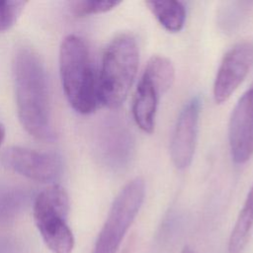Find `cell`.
<instances>
[{"label":"cell","instance_id":"5","mask_svg":"<svg viewBox=\"0 0 253 253\" xmlns=\"http://www.w3.org/2000/svg\"><path fill=\"white\" fill-rule=\"evenodd\" d=\"M144 195L145 184L141 178L136 177L125 185L111 206L92 253H117L141 208Z\"/></svg>","mask_w":253,"mask_h":253},{"label":"cell","instance_id":"8","mask_svg":"<svg viewBox=\"0 0 253 253\" xmlns=\"http://www.w3.org/2000/svg\"><path fill=\"white\" fill-rule=\"evenodd\" d=\"M202 109L199 96L191 98L179 113L170 144V155L174 166L183 170L193 161Z\"/></svg>","mask_w":253,"mask_h":253},{"label":"cell","instance_id":"3","mask_svg":"<svg viewBox=\"0 0 253 253\" xmlns=\"http://www.w3.org/2000/svg\"><path fill=\"white\" fill-rule=\"evenodd\" d=\"M139 51L130 34L114 38L105 48L98 78L100 104L118 109L126 101L137 73Z\"/></svg>","mask_w":253,"mask_h":253},{"label":"cell","instance_id":"9","mask_svg":"<svg viewBox=\"0 0 253 253\" xmlns=\"http://www.w3.org/2000/svg\"><path fill=\"white\" fill-rule=\"evenodd\" d=\"M228 143L232 160L244 164L253 156V85L240 97L228 124Z\"/></svg>","mask_w":253,"mask_h":253},{"label":"cell","instance_id":"17","mask_svg":"<svg viewBox=\"0 0 253 253\" xmlns=\"http://www.w3.org/2000/svg\"><path fill=\"white\" fill-rule=\"evenodd\" d=\"M4 138H5V127H4V126L0 123V145H1L2 141L4 140Z\"/></svg>","mask_w":253,"mask_h":253},{"label":"cell","instance_id":"10","mask_svg":"<svg viewBox=\"0 0 253 253\" xmlns=\"http://www.w3.org/2000/svg\"><path fill=\"white\" fill-rule=\"evenodd\" d=\"M162 93L152 80L142 73L132 102V116L139 128L151 133L155 126L157 105Z\"/></svg>","mask_w":253,"mask_h":253},{"label":"cell","instance_id":"6","mask_svg":"<svg viewBox=\"0 0 253 253\" xmlns=\"http://www.w3.org/2000/svg\"><path fill=\"white\" fill-rule=\"evenodd\" d=\"M2 165L28 179L49 183L58 179L61 161L53 153L22 146H10L1 153Z\"/></svg>","mask_w":253,"mask_h":253},{"label":"cell","instance_id":"13","mask_svg":"<svg viewBox=\"0 0 253 253\" xmlns=\"http://www.w3.org/2000/svg\"><path fill=\"white\" fill-rule=\"evenodd\" d=\"M143 73L152 80L162 94L171 88L175 79V68L171 60L163 55H153L148 60Z\"/></svg>","mask_w":253,"mask_h":253},{"label":"cell","instance_id":"4","mask_svg":"<svg viewBox=\"0 0 253 253\" xmlns=\"http://www.w3.org/2000/svg\"><path fill=\"white\" fill-rule=\"evenodd\" d=\"M69 197L59 185H51L36 198L34 220L44 243L52 253H71L74 236L68 226Z\"/></svg>","mask_w":253,"mask_h":253},{"label":"cell","instance_id":"15","mask_svg":"<svg viewBox=\"0 0 253 253\" xmlns=\"http://www.w3.org/2000/svg\"><path fill=\"white\" fill-rule=\"evenodd\" d=\"M121 1L114 0H83L76 1L71 4L72 13L77 17H85L88 15L101 14L113 10Z\"/></svg>","mask_w":253,"mask_h":253},{"label":"cell","instance_id":"12","mask_svg":"<svg viewBox=\"0 0 253 253\" xmlns=\"http://www.w3.org/2000/svg\"><path fill=\"white\" fill-rule=\"evenodd\" d=\"M145 5L166 31L177 33L183 29L186 21V8L182 2L176 0L146 1Z\"/></svg>","mask_w":253,"mask_h":253},{"label":"cell","instance_id":"7","mask_svg":"<svg viewBox=\"0 0 253 253\" xmlns=\"http://www.w3.org/2000/svg\"><path fill=\"white\" fill-rule=\"evenodd\" d=\"M253 65V42H242L232 46L222 57L213 82V99L222 104L243 82Z\"/></svg>","mask_w":253,"mask_h":253},{"label":"cell","instance_id":"11","mask_svg":"<svg viewBox=\"0 0 253 253\" xmlns=\"http://www.w3.org/2000/svg\"><path fill=\"white\" fill-rule=\"evenodd\" d=\"M253 230V185L244 201L229 236L228 253H242Z\"/></svg>","mask_w":253,"mask_h":253},{"label":"cell","instance_id":"18","mask_svg":"<svg viewBox=\"0 0 253 253\" xmlns=\"http://www.w3.org/2000/svg\"><path fill=\"white\" fill-rule=\"evenodd\" d=\"M181 253H195V251H194L191 247H189V246H185V247L182 249Z\"/></svg>","mask_w":253,"mask_h":253},{"label":"cell","instance_id":"16","mask_svg":"<svg viewBox=\"0 0 253 253\" xmlns=\"http://www.w3.org/2000/svg\"><path fill=\"white\" fill-rule=\"evenodd\" d=\"M27 3L21 0L0 1V33L15 25Z\"/></svg>","mask_w":253,"mask_h":253},{"label":"cell","instance_id":"14","mask_svg":"<svg viewBox=\"0 0 253 253\" xmlns=\"http://www.w3.org/2000/svg\"><path fill=\"white\" fill-rule=\"evenodd\" d=\"M253 2H227L218 15V23L225 32L234 33L251 14Z\"/></svg>","mask_w":253,"mask_h":253},{"label":"cell","instance_id":"2","mask_svg":"<svg viewBox=\"0 0 253 253\" xmlns=\"http://www.w3.org/2000/svg\"><path fill=\"white\" fill-rule=\"evenodd\" d=\"M59 73L62 88L72 109L88 115L100 104L98 79L86 42L78 36L64 38L59 48Z\"/></svg>","mask_w":253,"mask_h":253},{"label":"cell","instance_id":"1","mask_svg":"<svg viewBox=\"0 0 253 253\" xmlns=\"http://www.w3.org/2000/svg\"><path fill=\"white\" fill-rule=\"evenodd\" d=\"M13 75L19 121L25 130L40 140L54 136L47 77L38 52L27 45L14 55Z\"/></svg>","mask_w":253,"mask_h":253}]
</instances>
